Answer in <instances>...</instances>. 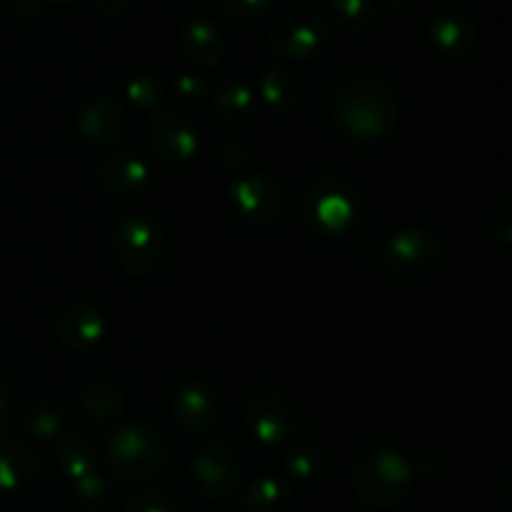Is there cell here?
I'll return each instance as SVG.
<instances>
[{"instance_id":"29","label":"cell","mask_w":512,"mask_h":512,"mask_svg":"<svg viewBox=\"0 0 512 512\" xmlns=\"http://www.w3.org/2000/svg\"><path fill=\"white\" fill-rule=\"evenodd\" d=\"M123 512H178V503L168 490L148 488L128 498Z\"/></svg>"},{"instance_id":"14","label":"cell","mask_w":512,"mask_h":512,"mask_svg":"<svg viewBox=\"0 0 512 512\" xmlns=\"http://www.w3.org/2000/svg\"><path fill=\"white\" fill-rule=\"evenodd\" d=\"M170 410L180 430L190 435L208 433L220 415L218 390L208 380H190L175 390Z\"/></svg>"},{"instance_id":"2","label":"cell","mask_w":512,"mask_h":512,"mask_svg":"<svg viewBox=\"0 0 512 512\" xmlns=\"http://www.w3.org/2000/svg\"><path fill=\"white\" fill-rule=\"evenodd\" d=\"M413 463L400 450L370 448L353 463V490L373 510H393L413 488Z\"/></svg>"},{"instance_id":"34","label":"cell","mask_w":512,"mask_h":512,"mask_svg":"<svg viewBox=\"0 0 512 512\" xmlns=\"http://www.w3.org/2000/svg\"><path fill=\"white\" fill-rule=\"evenodd\" d=\"M510 213H512V205L503 203V205H500L498 218L493 220V235L500 240V243H510V235H512Z\"/></svg>"},{"instance_id":"20","label":"cell","mask_w":512,"mask_h":512,"mask_svg":"<svg viewBox=\"0 0 512 512\" xmlns=\"http://www.w3.org/2000/svg\"><path fill=\"white\" fill-rule=\"evenodd\" d=\"M213 110L220 120L245 123L255 115V93L245 80H223L213 90Z\"/></svg>"},{"instance_id":"24","label":"cell","mask_w":512,"mask_h":512,"mask_svg":"<svg viewBox=\"0 0 512 512\" xmlns=\"http://www.w3.org/2000/svg\"><path fill=\"white\" fill-rule=\"evenodd\" d=\"M125 408V393L115 380H98L83 393V410L93 420H115Z\"/></svg>"},{"instance_id":"37","label":"cell","mask_w":512,"mask_h":512,"mask_svg":"<svg viewBox=\"0 0 512 512\" xmlns=\"http://www.w3.org/2000/svg\"><path fill=\"white\" fill-rule=\"evenodd\" d=\"M380 3H383L385 8L400 10V8H405V5H408V3H413V0H380Z\"/></svg>"},{"instance_id":"9","label":"cell","mask_w":512,"mask_h":512,"mask_svg":"<svg viewBox=\"0 0 512 512\" xmlns=\"http://www.w3.org/2000/svg\"><path fill=\"white\" fill-rule=\"evenodd\" d=\"M245 430L263 445H278L293 438L295 410L273 385H258L243 403Z\"/></svg>"},{"instance_id":"3","label":"cell","mask_w":512,"mask_h":512,"mask_svg":"<svg viewBox=\"0 0 512 512\" xmlns=\"http://www.w3.org/2000/svg\"><path fill=\"white\" fill-rule=\"evenodd\" d=\"M170 450L153 428L118 423L108 430V465L123 483H148L168 470Z\"/></svg>"},{"instance_id":"23","label":"cell","mask_w":512,"mask_h":512,"mask_svg":"<svg viewBox=\"0 0 512 512\" xmlns=\"http://www.w3.org/2000/svg\"><path fill=\"white\" fill-rule=\"evenodd\" d=\"M283 468L293 483H313L323 475L325 458L310 440H290L283 453Z\"/></svg>"},{"instance_id":"32","label":"cell","mask_w":512,"mask_h":512,"mask_svg":"<svg viewBox=\"0 0 512 512\" xmlns=\"http://www.w3.org/2000/svg\"><path fill=\"white\" fill-rule=\"evenodd\" d=\"M273 0H218V5L223 8V13H228L235 20H253L258 15H263L268 10V5Z\"/></svg>"},{"instance_id":"36","label":"cell","mask_w":512,"mask_h":512,"mask_svg":"<svg viewBox=\"0 0 512 512\" xmlns=\"http://www.w3.org/2000/svg\"><path fill=\"white\" fill-rule=\"evenodd\" d=\"M95 8H98V13H103L105 18H120V15L128 13L130 0H95Z\"/></svg>"},{"instance_id":"1","label":"cell","mask_w":512,"mask_h":512,"mask_svg":"<svg viewBox=\"0 0 512 512\" xmlns=\"http://www.w3.org/2000/svg\"><path fill=\"white\" fill-rule=\"evenodd\" d=\"M333 120L345 138L378 143L393 133L400 115L395 85L375 70H353L338 80L330 95Z\"/></svg>"},{"instance_id":"25","label":"cell","mask_w":512,"mask_h":512,"mask_svg":"<svg viewBox=\"0 0 512 512\" xmlns=\"http://www.w3.org/2000/svg\"><path fill=\"white\" fill-rule=\"evenodd\" d=\"M330 13L335 25L348 33H365L378 18L375 0H330Z\"/></svg>"},{"instance_id":"35","label":"cell","mask_w":512,"mask_h":512,"mask_svg":"<svg viewBox=\"0 0 512 512\" xmlns=\"http://www.w3.org/2000/svg\"><path fill=\"white\" fill-rule=\"evenodd\" d=\"M48 0H13V13L20 20H35L43 15Z\"/></svg>"},{"instance_id":"13","label":"cell","mask_w":512,"mask_h":512,"mask_svg":"<svg viewBox=\"0 0 512 512\" xmlns=\"http://www.w3.org/2000/svg\"><path fill=\"white\" fill-rule=\"evenodd\" d=\"M95 183L113 198H138L153 185V168L135 153H110L95 165Z\"/></svg>"},{"instance_id":"17","label":"cell","mask_w":512,"mask_h":512,"mask_svg":"<svg viewBox=\"0 0 512 512\" xmlns=\"http://www.w3.org/2000/svg\"><path fill=\"white\" fill-rule=\"evenodd\" d=\"M178 48L195 68H218L225 55L223 30L205 15H193L178 30Z\"/></svg>"},{"instance_id":"10","label":"cell","mask_w":512,"mask_h":512,"mask_svg":"<svg viewBox=\"0 0 512 512\" xmlns=\"http://www.w3.org/2000/svg\"><path fill=\"white\" fill-rule=\"evenodd\" d=\"M235 213L253 225H273L285 213V193L273 178L263 173L238 175L228 188Z\"/></svg>"},{"instance_id":"4","label":"cell","mask_w":512,"mask_h":512,"mask_svg":"<svg viewBox=\"0 0 512 512\" xmlns=\"http://www.w3.org/2000/svg\"><path fill=\"white\" fill-rule=\"evenodd\" d=\"M303 218L320 235H343L353 228L360 213L358 190L338 175H323L305 185Z\"/></svg>"},{"instance_id":"28","label":"cell","mask_w":512,"mask_h":512,"mask_svg":"<svg viewBox=\"0 0 512 512\" xmlns=\"http://www.w3.org/2000/svg\"><path fill=\"white\" fill-rule=\"evenodd\" d=\"M75 488V500L83 510H100L108 500V480L100 470H93V473L83 475L80 480L73 483Z\"/></svg>"},{"instance_id":"21","label":"cell","mask_w":512,"mask_h":512,"mask_svg":"<svg viewBox=\"0 0 512 512\" xmlns=\"http://www.w3.org/2000/svg\"><path fill=\"white\" fill-rule=\"evenodd\" d=\"M58 463L63 473L70 480H80L83 475L98 470V458H95V445L80 430H70V433L60 435L58 443Z\"/></svg>"},{"instance_id":"31","label":"cell","mask_w":512,"mask_h":512,"mask_svg":"<svg viewBox=\"0 0 512 512\" xmlns=\"http://www.w3.org/2000/svg\"><path fill=\"white\" fill-rule=\"evenodd\" d=\"M218 160L228 170L245 168L250 163V145L238 135H225L218 143Z\"/></svg>"},{"instance_id":"38","label":"cell","mask_w":512,"mask_h":512,"mask_svg":"<svg viewBox=\"0 0 512 512\" xmlns=\"http://www.w3.org/2000/svg\"><path fill=\"white\" fill-rule=\"evenodd\" d=\"M55 3H70V0H55Z\"/></svg>"},{"instance_id":"27","label":"cell","mask_w":512,"mask_h":512,"mask_svg":"<svg viewBox=\"0 0 512 512\" xmlns=\"http://www.w3.org/2000/svg\"><path fill=\"white\" fill-rule=\"evenodd\" d=\"M125 95H128L130 103L140 110H160L163 105V88H160V80L155 75H135L125 85Z\"/></svg>"},{"instance_id":"19","label":"cell","mask_w":512,"mask_h":512,"mask_svg":"<svg viewBox=\"0 0 512 512\" xmlns=\"http://www.w3.org/2000/svg\"><path fill=\"white\" fill-rule=\"evenodd\" d=\"M260 95L273 110L290 113V110H298L300 103H303L305 85L298 73H293V70L280 63H270L260 73Z\"/></svg>"},{"instance_id":"6","label":"cell","mask_w":512,"mask_h":512,"mask_svg":"<svg viewBox=\"0 0 512 512\" xmlns=\"http://www.w3.org/2000/svg\"><path fill=\"white\" fill-rule=\"evenodd\" d=\"M190 475L200 498L213 503H228L243 485V460L228 440H205L193 455Z\"/></svg>"},{"instance_id":"11","label":"cell","mask_w":512,"mask_h":512,"mask_svg":"<svg viewBox=\"0 0 512 512\" xmlns=\"http://www.w3.org/2000/svg\"><path fill=\"white\" fill-rule=\"evenodd\" d=\"M145 143L168 163H188L198 155V128L180 110L160 108L145 123Z\"/></svg>"},{"instance_id":"15","label":"cell","mask_w":512,"mask_h":512,"mask_svg":"<svg viewBox=\"0 0 512 512\" xmlns=\"http://www.w3.org/2000/svg\"><path fill=\"white\" fill-rule=\"evenodd\" d=\"M105 330H108V323H105L103 313L85 300L65 305L55 320V335H58L60 345L70 353L93 350L105 338Z\"/></svg>"},{"instance_id":"33","label":"cell","mask_w":512,"mask_h":512,"mask_svg":"<svg viewBox=\"0 0 512 512\" xmlns=\"http://www.w3.org/2000/svg\"><path fill=\"white\" fill-rule=\"evenodd\" d=\"M13 420V390L10 385L0 378V438H5Z\"/></svg>"},{"instance_id":"26","label":"cell","mask_w":512,"mask_h":512,"mask_svg":"<svg viewBox=\"0 0 512 512\" xmlns=\"http://www.w3.org/2000/svg\"><path fill=\"white\" fill-rule=\"evenodd\" d=\"M25 425H28L30 435H35L43 443L60 438L65 433V408L58 400H43L30 410Z\"/></svg>"},{"instance_id":"30","label":"cell","mask_w":512,"mask_h":512,"mask_svg":"<svg viewBox=\"0 0 512 512\" xmlns=\"http://www.w3.org/2000/svg\"><path fill=\"white\" fill-rule=\"evenodd\" d=\"M173 88L185 103H203L213 93L210 80L203 73H198V70H180L173 78Z\"/></svg>"},{"instance_id":"5","label":"cell","mask_w":512,"mask_h":512,"mask_svg":"<svg viewBox=\"0 0 512 512\" xmlns=\"http://www.w3.org/2000/svg\"><path fill=\"white\" fill-rule=\"evenodd\" d=\"M115 263L133 278L158 273L168 255L165 228L150 215H128L113 235Z\"/></svg>"},{"instance_id":"7","label":"cell","mask_w":512,"mask_h":512,"mask_svg":"<svg viewBox=\"0 0 512 512\" xmlns=\"http://www.w3.org/2000/svg\"><path fill=\"white\" fill-rule=\"evenodd\" d=\"M385 268L400 283H425L443 263V245L423 228H405L385 248Z\"/></svg>"},{"instance_id":"22","label":"cell","mask_w":512,"mask_h":512,"mask_svg":"<svg viewBox=\"0 0 512 512\" xmlns=\"http://www.w3.org/2000/svg\"><path fill=\"white\" fill-rule=\"evenodd\" d=\"M290 498H293V490L288 480L278 475H260L245 488L243 508L245 512H283Z\"/></svg>"},{"instance_id":"8","label":"cell","mask_w":512,"mask_h":512,"mask_svg":"<svg viewBox=\"0 0 512 512\" xmlns=\"http://www.w3.org/2000/svg\"><path fill=\"white\" fill-rule=\"evenodd\" d=\"M328 35V23L318 13L288 10L270 25L268 45L283 60H308L328 45Z\"/></svg>"},{"instance_id":"12","label":"cell","mask_w":512,"mask_h":512,"mask_svg":"<svg viewBox=\"0 0 512 512\" xmlns=\"http://www.w3.org/2000/svg\"><path fill=\"white\" fill-rule=\"evenodd\" d=\"M75 128H78V135L88 145H95V148H115V145H120L128 138V110L123 108L120 100L108 98V95H98V98L88 100L78 110Z\"/></svg>"},{"instance_id":"18","label":"cell","mask_w":512,"mask_h":512,"mask_svg":"<svg viewBox=\"0 0 512 512\" xmlns=\"http://www.w3.org/2000/svg\"><path fill=\"white\" fill-rule=\"evenodd\" d=\"M40 473V458L23 440L0 438V490L15 493L33 483Z\"/></svg>"},{"instance_id":"16","label":"cell","mask_w":512,"mask_h":512,"mask_svg":"<svg viewBox=\"0 0 512 512\" xmlns=\"http://www.w3.org/2000/svg\"><path fill=\"white\" fill-rule=\"evenodd\" d=\"M428 35L445 58H465L478 43V20L460 5H448L433 15Z\"/></svg>"}]
</instances>
